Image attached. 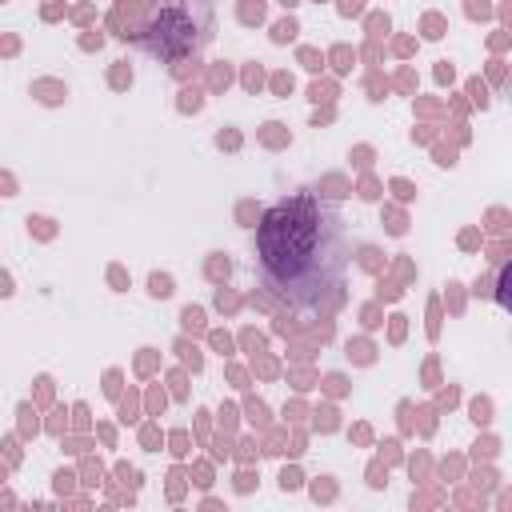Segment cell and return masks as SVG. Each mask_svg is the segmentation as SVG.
I'll use <instances>...</instances> for the list:
<instances>
[{
	"instance_id": "6da1fadb",
	"label": "cell",
	"mask_w": 512,
	"mask_h": 512,
	"mask_svg": "<svg viewBox=\"0 0 512 512\" xmlns=\"http://www.w3.org/2000/svg\"><path fill=\"white\" fill-rule=\"evenodd\" d=\"M256 256L268 288L300 316H320L344 300L352 240L336 204L300 188L264 208L256 224Z\"/></svg>"
},
{
	"instance_id": "7a4b0ae2",
	"label": "cell",
	"mask_w": 512,
	"mask_h": 512,
	"mask_svg": "<svg viewBox=\"0 0 512 512\" xmlns=\"http://www.w3.org/2000/svg\"><path fill=\"white\" fill-rule=\"evenodd\" d=\"M148 48H152L156 56H168V60L188 56V52L196 48V24L188 20V12H180V8L160 12V16L152 20V28H148Z\"/></svg>"
},
{
	"instance_id": "3957f363",
	"label": "cell",
	"mask_w": 512,
	"mask_h": 512,
	"mask_svg": "<svg viewBox=\"0 0 512 512\" xmlns=\"http://www.w3.org/2000/svg\"><path fill=\"white\" fill-rule=\"evenodd\" d=\"M492 296H496V304H500L504 312H512V260L496 272V288H492Z\"/></svg>"
}]
</instances>
